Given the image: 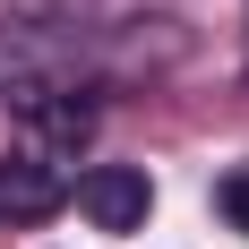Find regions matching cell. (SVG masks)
<instances>
[{
    "label": "cell",
    "instance_id": "7a4b0ae2",
    "mask_svg": "<svg viewBox=\"0 0 249 249\" xmlns=\"http://www.w3.org/2000/svg\"><path fill=\"white\" fill-rule=\"evenodd\" d=\"M60 206H69V180H60L52 155H9V163H0V215H9V224H43Z\"/></svg>",
    "mask_w": 249,
    "mask_h": 249
},
{
    "label": "cell",
    "instance_id": "3957f363",
    "mask_svg": "<svg viewBox=\"0 0 249 249\" xmlns=\"http://www.w3.org/2000/svg\"><path fill=\"white\" fill-rule=\"evenodd\" d=\"M224 215H232V232H249V172L224 180Z\"/></svg>",
    "mask_w": 249,
    "mask_h": 249
},
{
    "label": "cell",
    "instance_id": "6da1fadb",
    "mask_svg": "<svg viewBox=\"0 0 249 249\" xmlns=\"http://www.w3.org/2000/svg\"><path fill=\"white\" fill-rule=\"evenodd\" d=\"M77 206L95 215V232H138L146 206H155V189H146V172H129V163H95V172L77 180Z\"/></svg>",
    "mask_w": 249,
    "mask_h": 249
}]
</instances>
